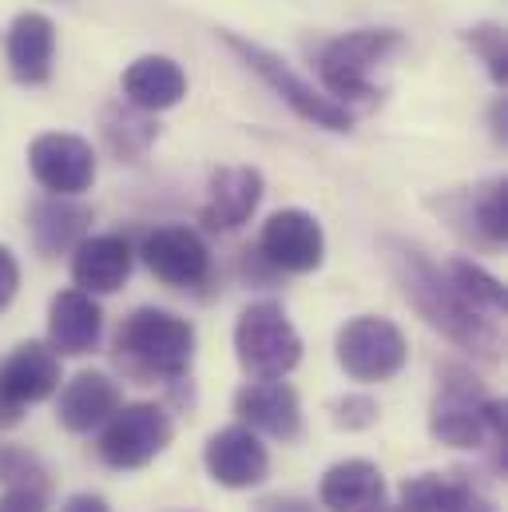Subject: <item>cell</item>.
I'll return each instance as SVG.
<instances>
[{
    "mask_svg": "<svg viewBox=\"0 0 508 512\" xmlns=\"http://www.w3.org/2000/svg\"><path fill=\"white\" fill-rule=\"evenodd\" d=\"M8 52V68L16 76V84L24 88H40L52 76V60H56V28L44 12H20L8 28L4 40Z\"/></svg>",
    "mask_w": 508,
    "mask_h": 512,
    "instance_id": "obj_17",
    "label": "cell"
},
{
    "mask_svg": "<svg viewBox=\"0 0 508 512\" xmlns=\"http://www.w3.org/2000/svg\"><path fill=\"white\" fill-rule=\"evenodd\" d=\"M381 512H397V509H381Z\"/></svg>",
    "mask_w": 508,
    "mask_h": 512,
    "instance_id": "obj_35",
    "label": "cell"
},
{
    "mask_svg": "<svg viewBox=\"0 0 508 512\" xmlns=\"http://www.w3.org/2000/svg\"><path fill=\"white\" fill-rule=\"evenodd\" d=\"M254 512H318L310 501H302V497H262Z\"/></svg>",
    "mask_w": 508,
    "mask_h": 512,
    "instance_id": "obj_32",
    "label": "cell"
},
{
    "mask_svg": "<svg viewBox=\"0 0 508 512\" xmlns=\"http://www.w3.org/2000/svg\"><path fill=\"white\" fill-rule=\"evenodd\" d=\"M338 366L346 370V378L362 385H378L389 382L405 370L409 362V342L405 334L389 322V318H378V314H358L350 318L342 330H338Z\"/></svg>",
    "mask_w": 508,
    "mask_h": 512,
    "instance_id": "obj_8",
    "label": "cell"
},
{
    "mask_svg": "<svg viewBox=\"0 0 508 512\" xmlns=\"http://www.w3.org/2000/svg\"><path fill=\"white\" fill-rule=\"evenodd\" d=\"M48 509V493L36 489H4L0 493V512H44Z\"/></svg>",
    "mask_w": 508,
    "mask_h": 512,
    "instance_id": "obj_30",
    "label": "cell"
},
{
    "mask_svg": "<svg viewBox=\"0 0 508 512\" xmlns=\"http://www.w3.org/2000/svg\"><path fill=\"white\" fill-rule=\"evenodd\" d=\"M203 465H207L211 481L223 485V489H254V485H262L270 477V453L258 441V433L247 429L243 421L219 429L207 441Z\"/></svg>",
    "mask_w": 508,
    "mask_h": 512,
    "instance_id": "obj_12",
    "label": "cell"
},
{
    "mask_svg": "<svg viewBox=\"0 0 508 512\" xmlns=\"http://www.w3.org/2000/svg\"><path fill=\"white\" fill-rule=\"evenodd\" d=\"M465 40L473 44V52L485 60L493 84H505L508 76V48H505V28L501 24H477L465 32Z\"/></svg>",
    "mask_w": 508,
    "mask_h": 512,
    "instance_id": "obj_28",
    "label": "cell"
},
{
    "mask_svg": "<svg viewBox=\"0 0 508 512\" xmlns=\"http://www.w3.org/2000/svg\"><path fill=\"white\" fill-rule=\"evenodd\" d=\"M139 258L163 286H175V290H195L211 278V251L203 235L183 223H167L143 235Z\"/></svg>",
    "mask_w": 508,
    "mask_h": 512,
    "instance_id": "obj_11",
    "label": "cell"
},
{
    "mask_svg": "<svg viewBox=\"0 0 508 512\" xmlns=\"http://www.w3.org/2000/svg\"><path fill=\"white\" fill-rule=\"evenodd\" d=\"M381 417L378 401L370 393H346L342 401H334V425L338 429H370Z\"/></svg>",
    "mask_w": 508,
    "mask_h": 512,
    "instance_id": "obj_29",
    "label": "cell"
},
{
    "mask_svg": "<svg viewBox=\"0 0 508 512\" xmlns=\"http://www.w3.org/2000/svg\"><path fill=\"white\" fill-rule=\"evenodd\" d=\"M461 215L457 223H469L465 235L481 247H505L508 239V183L505 179H493L489 187H477V195H461Z\"/></svg>",
    "mask_w": 508,
    "mask_h": 512,
    "instance_id": "obj_24",
    "label": "cell"
},
{
    "mask_svg": "<svg viewBox=\"0 0 508 512\" xmlns=\"http://www.w3.org/2000/svg\"><path fill=\"white\" fill-rule=\"evenodd\" d=\"M227 48L247 64L254 68L266 84H270V92L298 116V120H306V124H314V128H326V131H350L354 128V112L346 108V104H338L334 96H326V92H318L310 80H302L282 56H274V52H266V48H258L251 40H243V36H227Z\"/></svg>",
    "mask_w": 508,
    "mask_h": 512,
    "instance_id": "obj_5",
    "label": "cell"
},
{
    "mask_svg": "<svg viewBox=\"0 0 508 512\" xmlns=\"http://www.w3.org/2000/svg\"><path fill=\"white\" fill-rule=\"evenodd\" d=\"M0 385L20 409L48 401L60 389V358H56V350L44 346V342H20L0 362Z\"/></svg>",
    "mask_w": 508,
    "mask_h": 512,
    "instance_id": "obj_19",
    "label": "cell"
},
{
    "mask_svg": "<svg viewBox=\"0 0 508 512\" xmlns=\"http://www.w3.org/2000/svg\"><path fill=\"white\" fill-rule=\"evenodd\" d=\"M24 421V409L4 393V385H0V429H16Z\"/></svg>",
    "mask_w": 508,
    "mask_h": 512,
    "instance_id": "obj_34",
    "label": "cell"
},
{
    "mask_svg": "<svg viewBox=\"0 0 508 512\" xmlns=\"http://www.w3.org/2000/svg\"><path fill=\"white\" fill-rule=\"evenodd\" d=\"M155 124L147 120V112H139V108H108L104 112V139H108V147L127 159V163H135L147 147H151V139H155Z\"/></svg>",
    "mask_w": 508,
    "mask_h": 512,
    "instance_id": "obj_26",
    "label": "cell"
},
{
    "mask_svg": "<svg viewBox=\"0 0 508 512\" xmlns=\"http://www.w3.org/2000/svg\"><path fill=\"white\" fill-rule=\"evenodd\" d=\"M262 171L258 167H219L207 183V199L199 207V223L215 235H227V231H239L243 223H251V215L262 203Z\"/></svg>",
    "mask_w": 508,
    "mask_h": 512,
    "instance_id": "obj_13",
    "label": "cell"
},
{
    "mask_svg": "<svg viewBox=\"0 0 508 512\" xmlns=\"http://www.w3.org/2000/svg\"><path fill=\"white\" fill-rule=\"evenodd\" d=\"M397 512H497V505L465 477L417 473L401 485Z\"/></svg>",
    "mask_w": 508,
    "mask_h": 512,
    "instance_id": "obj_23",
    "label": "cell"
},
{
    "mask_svg": "<svg viewBox=\"0 0 508 512\" xmlns=\"http://www.w3.org/2000/svg\"><path fill=\"white\" fill-rule=\"evenodd\" d=\"M104 334V310L96 294H84L80 286L60 290L48 306V346L56 358H84L100 346Z\"/></svg>",
    "mask_w": 508,
    "mask_h": 512,
    "instance_id": "obj_15",
    "label": "cell"
},
{
    "mask_svg": "<svg viewBox=\"0 0 508 512\" xmlns=\"http://www.w3.org/2000/svg\"><path fill=\"white\" fill-rule=\"evenodd\" d=\"M60 512H112V509H108V501L96 497V493H72V497L60 505Z\"/></svg>",
    "mask_w": 508,
    "mask_h": 512,
    "instance_id": "obj_33",
    "label": "cell"
},
{
    "mask_svg": "<svg viewBox=\"0 0 508 512\" xmlns=\"http://www.w3.org/2000/svg\"><path fill=\"white\" fill-rule=\"evenodd\" d=\"M445 270H449V278L457 282V290H461L481 314H489V318H497V322L505 318V310H508L505 286H501L485 266H477V262H469V258H449Z\"/></svg>",
    "mask_w": 508,
    "mask_h": 512,
    "instance_id": "obj_25",
    "label": "cell"
},
{
    "mask_svg": "<svg viewBox=\"0 0 508 512\" xmlns=\"http://www.w3.org/2000/svg\"><path fill=\"white\" fill-rule=\"evenodd\" d=\"M401 48V32L393 28H354L338 40H330L318 56V76L326 84V96L338 104L346 100H374L378 84L374 72Z\"/></svg>",
    "mask_w": 508,
    "mask_h": 512,
    "instance_id": "obj_4",
    "label": "cell"
},
{
    "mask_svg": "<svg viewBox=\"0 0 508 512\" xmlns=\"http://www.w3.org/2000/svg\"><path fill=\"white\" fill-rule=\"evenodd\" d=\"M0 485L4 489H36V493H48V469H44V461L36 453L0 441Z\"/></svg>",
    "mask_w": 508,
    "mask_h": 512,
    "instance_id": "obj_27",
    "label": "cell"
},
{
    "mask_svg": "<svg viewBox=\"0 0 508 512\" xmlns=\"http://www.w3.org/2000/svg\"><path fill=\"white\" fill-rule=\"evenodd\" d=\"M116 362L131 382H183L195 362V326L171 310L139 306L116 330Z\"/></svg>",
    "mask_w": 508,
    "mask_h": 512,
    "instance_id": "obj_3",
    "label": "cell"
},
{
    "mask_svg": "<svg viewBox=\"0 0 508 512\" xmlns=\"http://www.w3.org/2000/svg\"><path fill=\"white\" fill-rule=\"evenodd\" d=\"M318 505L326 512H381L385 509V477L366 457L338 461L326 469L318 485Z\"/></svg>",
    "mask_w": 508,
    "mask_h": 512,
    "instance_id": "obj_18",
    "label": "cell"
},
{
    "mask_svg": "<svg viewBox=\"0 0 508 512\" xmlns=\"http://www.w3.org/2000/svg\"><path fill=\"white\" fill-rule=\"evenodd\" d=\"M100 429H104L100 433V457H104L108 469H120V473L151 465L175 437L171 413L163 405H155V401L120 405Z\"/></svg>",
    "mask_w": 508,
    "mask_h": 512,
    "instance_id": "obj_7",
    "label": "cell"
},
{
    "mask_svg": "<svg viewBox=\"0 0 508 512\" xmlns=\"http://www.w3.org/2000/svg\"><path fill=\"white\" fill-rule=\"evenodd\" d=\"M385 258H389V270H393L405 302L433 330H441L453 346H461V350H469V354H477L485 362L501 358V326H497V318L481 314L457 290V282L449 278L445 266H437L421 247H413L405 239H385Z\"/></svg>",
    "mask_w": 508,
    "mask_h": 512,
    "instance_id": "obj_1",
    "label": "cell"
},
{
    "mask_svg": "<svg viewBox=\"0 0 508 512\" xmlns=\"http://www.w3.org/2000/svg\"><path fill=\"white\" fill-rule=\"evenodd\" d=\"M429 437L453 449H493L505 469V401L461 366L437 370V397L429 409Z\"/></svg>",
    "mask_w": 508,
    "mask_h": 512,
    "instance_id": "obj_2",
    "label": "cell"
},
{
    "mask_svg": "<svg viewBox=\"0 0 508 512\" xmlns=\"http://www.w3.org/2000/svg\"><path fill=\"white\" fill-rule=\"evenodd\" d=\"M131 258L124 235H88L72 251V282L84 294H116L131 274Z\"/></svg>",
    "mask_w": 508,
    "mask_h": 512,
    "instance_id": "obj_20",
    "label": "cell"
},
{
    "mask_svg": "<svg viewBox=\"0 0 508 512\" xmlns=\"http://www.w3.org/2000/svg\"><path fill=\"white\" fill-rule=\"evenodd\" d=\"M235 354L251 378H286L302 362V338L278 302H251L235 322Z\"/></svg>",
    "mask_w": 508,
    "mask_h": 512,
    "instance_id": "obj_6",
    "label": "cell"
},
{
    "mask_svg": "<svg viewBox=\"0 0 508 512\" xmlns=\"http://www.w3.org/2000/svg\"><path fill=\"white\" fill-rule=\"evenodd\" d=\"M258 258H262L270 270H282V274H310V270H318L322 258H326L322 223H318L310 211H302V207L274 211V215L262 223Z\"/></svg>",
    "mask_w": 508,
    "mask_h": 512,
    "instance_id": "obj_9",
    "label": "cell"
},
{
    "mask_svg": "<svg viewBox=\"0 0 508 512\" xmlns=\"http://www.w3.org/2000/svg\"><path fill=\"white\" fill-rule=\"evenodd\" d=\"M120 405H124V401H120V385L112 382L108 374L84 370V374H76L72 382L60 389V397H56V421H60L68 433H92V429H100Z\"/></svg>",
    "mask_w": 508,
    "mask_h": 512,
    "instance_id": "obj_21",
    "label": "cell"
},
{
    "mask_svg": "<svg viewBox=\"0 0 508 512\" xmlns=\"http://www.w3.org/2000/svg\"><path fill=\"white\" fill-rule=\"evenodd\" d=\"M235 413L247 429L266 433L274 441H298V433H302V401H298L294 385L282 378L247 382L235 393Z\"/></svg>",
    "mask_w": 508,
    "mask_h": 512,
    "instance_id": "obj_14",
    "label": "cell"
},
{
    "mask_svg": "<svg viewBox=\"0 0 508 512\" xmlns=\"http://www.w3.org/2000/svg\"><path fill=\"white\" fill-rule=\"evenodd\" d=\"M28 167L32 179L48 195H72L80 199L96 183V151L88 139L68 135V131H48L36 135L28 147Z\"/></svg>",
    "mask_w": 508,
    "mask_h": 512,
    "instance_id": "obj_10",
    "label": "cell"
},
{
    "mask_svg": "<svg viewBox=\"0 0 508 512\" xmlns=\"http://www.w3.org/2000/svg\"><path fill=\"white\" fill-rule=\"evenodd\" d=\"M16 290H20V266H16V255H12L8 247H0V310L12 306Z\"/></svg>",
    "mask_w": 508,
    "mask_h": 512,
    "instance_id": "obj_31",
    "label": "cell"
},
{
    "mask_svg": "<svg viewBox=\"0 0 508 512\" xmlns=\"http://www.w3.org/2000/svg\"><path fill=\"white\" fill-rule=\"evenodd\" d=\"M124 100L131 108L155 116L167 112L175 104H183L187 96V76L171 56H139L124 68Z\"/></svg>",
    "mask_w": 508,
    "mask_h": 512,
    "instance_id": "obj_22",
    "label": "cell"
},
{
    "mask_svg": "<svg viewBox=\"0 0 508 512\" xmlns=\"http://www.w3.org/2000/svg\"><path fill=\"white\" fill-rule=\"evenodd\" d=\"M28 231H32V247L44 258L68 255V251H76L80 239H88L92 207H84L72 195H44L28 211Z\"/></svg>",
    "mask_w": 508,
    "mask_h": 512,
    "instance_id": "obj_16",
    "label": "cell"
}]
</instances>
